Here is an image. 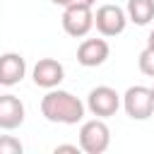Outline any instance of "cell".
<instances>
[{"label": "cell", "instance_id": "3957f363", "mask_svg": "<svg viewBox=\"0 0 154 154\" xmlns=\"http://www.w3.org/2000/svg\"><path fill=\"white\" fill-rule=\"evenodd\" d=\"M94 24V14H91V5L84 2H72L65 7L63 12V29L70 36H84Z\"/></svg>", "mask_w": 154, "mask_h": 154}, {"label": "cell", "instance_id": "6da1fadb", "mask_svg": "<svg viewBox=\"0 0 154 154\" xmlns=\"http://www.w3.org/2000/svg\"><path fill=\"white\" fill-rule=\"evenodd\" d=\"M41 113L51 120V123H65V125H72V123H79L82 116H84V106L77 96H72L70 91H48L43 99H41Z\"/></svg>", "mask_w": 154, "mask_h": 154}, {"label": "cell", "instance_id": "8992f818", "mask_svg": "<svg viewBox=\"0 0 154 154\" xmlns=\"http://www.w3.org/2000/svg\"><path fill=\"white\" fill-rule=\"evenodd\" d=\"M120 106V99L116 94V89L111 87H96L89 91V108L94 116H101V118H108V116H116Z\"/></svg>", "mask_w": 154, "mask_h": 154}, {"label": "cell", "instance_id": "7a4b0ae2", "mask_svg": "<svg viewBox=\"0 0 154 154\" xmlns=\"http://www.w3.org/2000/svg\"><path fill=\"white\" fill-rule=\"evenodd\" d=\"M108 142H111V132H108V125L103 120H89V123L82 125V130H79V147L87 154L106 152Z\"/></svg>", "mask_w": 154, "mask_h": 154}, {"label": "cell", "instance_id": "e0dca14e", "mask_svg": "<svg viewBox=\"0 0 154 154\" xmlns=\"http://www.w3.org/2000/svg\"><path fill=\"white\" fill-rule=\"evenodd\" d=\"M152 94H154V89H152Z\"/></svg>", "mask_w": 154, "mask_h": 154}, {"label": "cell", "instance_id": "4fadbf2b", "mask_svg": "<svg viewBox=\"0 0 154 154\" xmlns=\"http://www.w3.org/2000/svg\"><path fill=\"white\" fill-rule=\"evenodd\" d=\"M140 70L149 77H154V48L147 46L142 53H140Z\"/></svg>", "mask_w": 154, "mask_h": 154}, {"label": "cell", "instance_id": "5bb4252c", "mask_svg": "<svg viewBox=\"0 0 154 154\" xmlns=\"http://www.w3.org/2000/svg\"><path fill=\"white\" fill-rule=\"evenodd\" d=\"M79 149L75 147V144H58L55 147V154H77Z\"/></svg>", "mask_w": 154, "mask_h": 154}, {"label": "cell", "instance_id": "2e32d148", "mask_svg": "<svg viewBox=\"0 0 154 154\" xmlns=\"http://www.w3.org/2000/svg\"><path fill=\"white\" fill-rule=\"evenodd\" d=\"M147 46H152V48H154V29H152V34H149V38H147Z\"/></svg>", "mask_w": 154, "mask_h": 154}, {"label": "cell", "instance_id": "9a60e30c", "mask_svg": "<svg viewBox=\"0 0 154 154\" xmlns=\"http://www.w3.org/2000/svg\"><path fill=\"white\" fill-rule=\"evenodd\" d=\"M51 2H55V5H63V7L72 5V2H84V5H94V0H51Z\"/></svg>", "mask_w": 154, "mask_h": 154}, {"label": "cell", "instance_id": "30bf717a", "mask_svg": "<svg viewBox=\"0 0 154 154\" xmlns=\"http://www.w3.org/2000/svg\"><path fill=\"white\" fill-rule=\"evenodd\" d=\"M34 82L38 87H46V89L60 84L63 82V65L53 58H41L34 67Z\"/></svg>", "mask_w": 154, "mask_h": 154}, {"label": "cell", "instance_id": "52a82bcc", "mask_svg": "<svg viewBox=\"0 0 154 154\" xmlns=\"http://www.w3.org/2000/svg\"><path fill=\"white\" fill-rule=\"evenodd\" d=\"M24 123V106L14 94H0V128L14 130Z\"/></svg>", "mask_w": 154, "mask_h": 154}, {"label": "cell", "instance_id": "9c48e42d", "mask_svg": "<svg viewBox=\"0 0 154 154\" xmlns=\"http://www.w3.org/2000/svg\"><path fill=\"white\" fill-rule=\"evenodd\" d=\"M26 72V63L19 53H5L0 55V84L12 87L17 84Z\"/></svg>", "mask_w": 154, "mask_h": 154}, {"label": "cell", "instance_id": "5b68a950", "mask_svg": "<svg viewBox=\"0 0 154 154\" xmlns=\"http://www.w3.org/2000/svg\"><path fill=\"white\" fill-rule=\"evenodd\" d=\"M94 22H96V29L103 36H116L125 29V12L118 5H101L96 10Z\"/></svg>", "mask_w": 154, "mask_h": 154}, {"label": "cell", "instance_id": "277c9868", "mask_svg": "<svg viewBox=\"0 0 154 154\" xmlns=\"http://www.w3.org/2000/svg\"><path fill=\"white\" fill-rule=\"evenodd\" d=\"M125 111H128V116L130 118H137V120H144V118H149L152 113H154V94H152V89H147V87H130L128 91H125Z\"/></svg>", "mask_w": 154, "mask_h": 154}, {"label": "cell", "instance_id": "7c38bea8", "mask_svg": "<svg viewBox=\"0 0 154 154\" xmlns=\"http://www.w3.org/2000/svg\"><path fill=\"white\" fill-rule=\"evenodd\" d=\"M0 154H22V142L12 135L0 137Z\"/></svg>", "mask_w": 154, "mask_h": 154}, {"label": "cell", "instance_id": "8fae6325", "mask_svg": "<svg viewBox=\"0 0 154 154\" xmlns=\"http://www.w3.org/2000/svg\"><path fill=\"white\" fill-rule=\"evenodd\" d=\"M128 14L140 26L149 24L154 19V0H128Z\"/></svg>", "mask_w": 154, "mask_h": 154}, {"label": "cell", "instance_id": "ba28073f", "mask_svg": "<svg viewBox=\"0 0 154 154\" xmlns=\"http://www.w3.org/2000/svg\"><path fill=\"white\" fill-rule=\"evenodd\" d=\"M108 51L111 48H108V43L103 38H87L77 48V60L84 67H96V65H101L108 58Z\"/></svg>", "mask_w": 154, "mask_h": 154}]
</instances>
